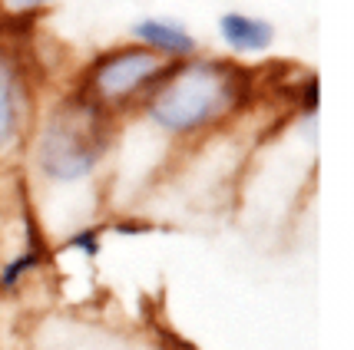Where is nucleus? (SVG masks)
Masks as SVG:
<instances>
[{"instance_id":"obj_1","label":"nucleus","mask_w":354,"mask_h":350,"mask_svg":"<svg viewBox=\"0 0 354 350\" xmlns=\"http://www.w3.org/2000/svg\"><path fill=\"white\" fill-rule=\"evenodd\" d=\"M248 77L242 66L225 60H183L159 79L146 99L142 113L159 133L189 139L209 133L235 116L248 99Z\"/></svg>"},{"instance_id":"obj_2","label":"nucleus","mask_w":354,"mask_h":350,"mask_svg":"<svg viewBox=\"0 0 354 350\" xmlns=\"http://www.w3.org/2000/svg\"><path fill=\"white\" fill-rule=\"evenodd\" d=\"M106 119L109 113L93 106L80 93L77 99L63 103L33 142V166L53 185H73L90 179L106 153Z\"/></svg>"},{"instance_id":"obj_3","label":"nucleus","mask_w":354,"mask_h":350,"mask_svg":"<svg viewBox=\"0 0 354 350\" xmlns=\"http://www.w3.org/2000/svg\"><path fill=\"white\" fill-rule=\"evenodd\" d=\"M169 70V60H162L159 53L146 50L142 43L113 46L86 66L83 96L103 113H120L126 106L142 103Z\"/></svg>"},{"instance_id":"obj_4","label":"nucleus","mask_w":354,"mask_h":350,"mask_svg":"<svg viewBox=\"0 0 354 350\" xmlns=\"http://www.w3.org/2000/svg\"><path fill=\"white\" fill-rule=\"evenodd\" d=\"M27 119V83L17 57L0 43V155L14 149Z\"/></svg>"},{"instance_id":"obj_5","label":"nucleus","mask_w":354,"mask_h":350,"mask_svg":"<svg viewBox=\"0 0 354 350\" xmlns=\"http://www.w3.org/2000/svg\"><path fill=\"white\" fill-rule=\"evenodd\" d=\"M133 40L142 43L146 50L159 53L162 60L169 63H183V60H192L199 53V40L196 33H189L185 23L172 20V17H142L133 23Z\"/></svg>"},{"instance_id":"obj_6","label":"nucleus","mask_w":354,"mask_h":350,"mask_svg":"<svg viewBox=\"0 0 354 350\" xmlns=\"http://www.w3.org/2000/svg\"><path fill=\"white\" fill-rule=\"evenodd\" d=\"M218 40L229 46L232 53H265L275 43V23H268L262 17L229 10L218 17Z\"/></svg>"},{"instance_id":"obj_7","label":"nucleus","mask_w":354,"mask_h":350,"mask_svg":"<svg viewBox=\"0 0 354 350\" xmlns=\"http://www.w3.org/2000/svg\"><path fill=\"white\" fill-rule=\"evenodd\" d=\"M46 3H50V0H0V7H3L7 14H33V10H40Z\"/></svg>"}]
</instances>
